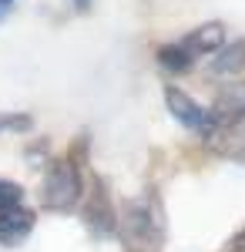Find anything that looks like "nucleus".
<instances>
[{"mask_svg": "<svg viewBox=\"0 0 245 252\" xmlns=\"http://www.w3.org/2000/svg\"><path fill=\"white\" fill-rule=\"evenodd\" d=\"M118 235L128 246V252H161L168 225H165V205L154 189L141 192L138 198H128L121 205Z\"/></svg>", "mask_w": 245, "mask_h": 252, "instance_id": "f257e3e1", "label": "nucleus"}, {"mask_svg": "<svg viewBox=\"0 0 245 252\" xmlns=\"http://www.w3.org/2000/svg\"><path fill=\"white\" fill-rule=\"evenodd\" d=\"M84 198V182H81V168L71 158H54L44 172L40 182V202L51 212H74Z\"/></svg>", "mask_w": 245, "mask_h": 252, "instance_id": "f03ea898", "label": "nucleus"}, {"mask_svg": "<svg viewBox=\"0 0 245 252\" xmlns=\"http://www.w3.org/2000/svg\"><path fill=\"white\" fill-rule=\"evenodd\" d=\"M84 225L97 235V239H108L118 232V212H114L111 192L104 185L101 175H91V189L84 192Z\"/></svg>", "mask_w": 245, "mask_h": 252, "instance_id": "7ed1b4c3", "label": "nucleus"}, {"mask_svg": "<svg viewBox=\"0 0 245 252\" xmlns=\"http://www.w3.org/2000/svg\"><path fill=\"white\" fill-rule=\"evenodd\" d=\"M245 118V84H225L218 88V94L212 101V111H208V128H228L235 121Z\"/></svg>", "mask_w": 245, "mask_h": 252, "instance_id": "20e7f679", "label": "nucleus"}, {"mask_svg": "<svg viewBox=\"0 0 245 252\" xmlns=\"http://www.w3.org/2000/svg\"><path fill=\"white\" fill-rule=\"evenodd\" d=\"M165 104H168L171 118H175L182 128H188V131H208V111L191 94H185L182 88L168 84V88H165Z\"/></svg>", "mask_w": 245, "mask_h": 252, "instance_id": "39448f33", "label": "nucleus"}, {"mask_svg": "<svg viewBox=\"0 0 245 252\" xmlns=\"http://www.w3.org/2000/svg\"><path fill=\"white\" fill-rule=\"evenodd\" d=\"M182 47L188 51L191 58H198V54H218V51L225 47V27H222L218 20L202 24V27H195L191 34H185Z\"/></svg>", "mask_w": 245, "mask_h": 252, "instance_id": "423d86ee", "label": "nucleus"}, {"mask_svg": "<svg viewBox=\"0 0 245 252\" xmlns=\"http://www.w3.org/2000/svg\"><path fill=\"white\" fill-rule=\"evenodd\" d=\"M34 225H37V215L31 212V209H17V212L3 215V219H0V246L17 249L20 242L34 232Z\"/></svg>", "mask_w": 245, "mask_h": 252, "instance_id": "0eeeda50", "label": "nucleus"}, {"mask_svg": "<svg viewBox=\"0 0 245 252\" xmlns=\"http://www.w3.org/2000/svg\"><path fill=\"white\" fill-rule=\"evenodd\" d=\"M212 148L218 152V155L225 158H235V161H245V118L242 121H235V125H228V128H218V131H212Z\"/></svg>", "mask_w": 245, "mask_h": 252, "instance_id": "6e6552de", "label": "nucleus"}, {"mask_svg": "<svg viewBox=\"0 0 245 252\" xmlns=\"http://www.w3.org/2000/svg\"><path fill=\"white\" fill-rule=\"evenodd\" d=\"M212 74H239L245 71V40H232L218 51V58L208 64Z\"/></svg>", "mask_w": 245, "mask_h": 252, "instance_id": "1a4fd4ad", "label": "nucleus"}, {"mask_svg": "<svg viewBox=\"0 0 245 252\" xmlns=\"http://www.w3.org/2000/svg\"><path fill=\"white\" fill-rule=\"evenodd\" d=\"M158 64H161L165 71L182 74V71H191V67H195V58H191L182 44H165V47H158Z\"/></svg>", "mask_w": 245, "mask_h": 252, "instance_id": "9d476101", "label": "nucleus"}, {"mask_svg": "<svg viewBox=\"0 0 245 252\" xmlns=\"http://www.w3.org/2000/svg\"><path fill=\"white\" fill-rule=\"evenodd\" d=\"M24 209V185L10 182V178H0V219L10 212Z\"/></svg>", "mask_w": 245, "mask_h": 252, "instance_id": "9b49d317", "label": "nucleus"}, {"mask_svg": "<svg viewBox=\"0 0 245 252\" xmlns=\"http://www.w3.org/2000/svg\"><path fill=\"white\" fill-rule=\"evenodd\" d=\"M34 128V118L27 111H0V135H24Z\"/></svg>", "mask_w": 245, "mask_h": 252, "instance_id": "f8f14e48", "label": "nucleus"}, {"mask_svg": "<svg viewBox=\"0 0 245 252\" xmlns=\"http://www.w3.org/2000/svg\"><path fill=\"white\" fill-rule=\"evenodd\" d=\"M222 252H245V229H239V232L232 235L225 246H222Z\"/></svg>", "mask_w": 245, "mask_h": 252, "instance_id": "ddd939ff", "label": "nucleus"}, {"mask_svg": "<svg viewBox=\"0 0 245 252\" xmlns=\"http://www.w3.org/2000/svg\"><path fill=\"white\" fill-rule=\"evenodd\" d=\"M14 3H17V0H0V20H3L7 14H10V10H14Z\"/></svg>", "mask_w": 245, "mask_h": 252, "instance_id": "4468645a", "label": "nucleus"}, {"mask_svg": "<svg viewBox=\"0 0 245 252\" xmlns=\"http://www.w3.org/2000/svg\"><path fill=\"white\" fill-rule=\"evenodd\" d=\"M91 3H94V0H74V10H88Z\"/></svg>", "mask_w": 245, "mask_h": 252, "instance_id": "2eb2a0df", "label": "nucleus"}]
</instances>
